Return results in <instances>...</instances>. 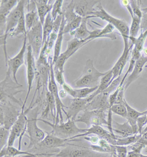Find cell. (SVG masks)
<instances>
[{
  "label": "cell",
  "mask_w": 147,
  "mask_h": 157,
  "mask_svg": "<svg viewBox=\"0 0 147 157\" xmlns=\"http://www.w3.org/2000/svg\"><path fill=\"white\" fill-rule=\"evenodd\" d=\"M125 104L127 111V115L126 119L130 124L134 130L135 134H138V129L137 125V121L138 118L144 114V112H140L133 109L131 106L126 100L125 101Z\"/></svg>",
  "instance_id": "484cf974"
},
{
  "label": "cell",
  "mask_w": 147,
  "mask_h": 157,
  "mask_svg": "<svg viewBox=\"0 0 147 157\" xmlns=\"http://www.w3.org/2000/svg\"><path fill=\"white\" fill-rule=\"evenodd\" d=\"M110 94L105 92L96 95L87 105L85 110H104L110 109L109 96Z\"/></svg>",
  "instance_id": "44dd1931"
},
{
  "label": "cell",
  "mask_w": 147,
  "mask_h": 157,
  "mask_svg": "<svg viewBox=\"0 0 147 157\" xmlns=\"http://www.w3.org/2000/svg\"><path fill=\"white\" fill-rule=\"evenodd\" d=\"M19 1L2 0L0 4V15L7 17L17 5Z\"/></svg>",
  "instance_id": "1f68e13d"
},
{
  "label": "cell",
  "mask_w": 147,
  "mask_h": 157,
  "mask_svg": "<svg viewBox=\"0 0 147 157\" xmlns=\"http://www.w3.org/2000/svg\"><path fill=\"white\" fill-rule=\"evenodd\" d=\"M112 126L113 132L114 134H116L115 135L117 136L126 137L135 134L133 128L127 121L123 124H120L113 120Z\"/></svg>",
  "instance_id": "cb8c5ba5"
},
{
  "label": "cell",
  "mask_w": 147,
  "mask_h": 157,
  "mask_svg": "<svg viewBox=\"0 0 147 157\" xmlns=\"http://www.w3.org/2000/svg\"><path fill=\"white\" fill-rule=\"evenodd\" d=\"M74 1L75 13L81 17H87L95 10L96 5L100 2L99 1L80 0Z\"/></svg>",
  "instance_id": "ffe728a7"
},
{
  "label": "cell",
  "mask_w": 147,
  "mask_h": 157,
  "mask_svg": "<svg viewBox=\"0 0 147 157\" xmlns=\"http://www.w3.org/2000/svg\"><path fill=\"white\" fill-rule=\"evenodd\" d=\"M89 102L88 97L85 98H73L69 105L66 109L65 115L67 119L75 121L80 112L85 111Z\"/></svg>",
  "instance_id": "d6986e66"
},
{
  "label": "cell",
  "mask_w": 147,
  "mask_h": 157,
  "mask_svg": "<svg viewBox=\"0 0 147 157\" xmlns=\"http://www.w3.org/2000/svg\"><path fill=\"white\" fill-rule=\"evenodd\" d=\"M139 143L142 144L145 147L147 146V132L142 133L141 137L139 139Z\"/></svg>",
  "instance_id": "f907efd6"
},
{
  "label": "cell",
  "mask_w": 147,
  "mask_h": 157,
  "mask_svg": "<svg viewBox=\"0 0 147 157\" xmlns=\"http://www.w3.org/2000/svg\"><path fill=\"white\" fill-rule=\"evenodd\" d=\"M88 19L87 17L82 18V22L79 27L70 34L74 36V38L79 40H84L88 43V39L90 35L91 31L88 29Z\"/></svg>",
  "instance_id": "4316f807"
},
{
  "label": "cell",
  "mask_w": 147,
  "mask_h": 157,
  "mask_svg": "<svg viewBox=\"0 0 147 157\" xmlns=\"http://www.w3.org/2000/svg\"><path fill=\"white\" fill-rule=\"evenodd\" d=\"M143 50L144 52L145 55L147 56V48H144Z\"/></svg>",
  "instance_id": "db71d44e"
},
{
  "label": "cell",
  "mask_w": 147,
  "mask_h": 157,
  "mask_svg": "<svg viewBox=\"0 0 147 157\" xmlns=\"http://www.w3.org/2000/svg\"><path fill=\"white\" fill-rule=\"evenodd\" d=\"M147 30V13H143L141 22L140 31L144 32Z\"/></svg>",
  "instance_id": "681fc988"
},
{
  "label": "cell",
  "mask_w": 147,
  "mask_h": 157,
  "mask_svg": "<svg viewBox=\"0 0 147 157\" xmlns=\"http://www.w3.org/2000/svg\"><path fill=\"white\" fill-rule=\"evenodd\" d=\"M52 2L47 0L34 1L36 7L38 16L42 25L44 24L47 15L51 11L54 3Z\"/></svg>",
  "instance_id": "d4e9b609"
},
{
  "label": "cell",
  "mask_w": 147,
  "mask_h": 157,
  "mask_svg": "<svg viewBox=\"0 0 147 157\" xmlns=\"http://www.w3.org/2000/svg\"><path fill=\"white\" fill-rule=\"evenodd\" d=\"M147 132V126L146 127H145V128L143 130L142 134V133H144V132Z\"/></svg>",
  "instance_id": "11a10c76"
},
{
  "label": "cell",
  "mask_w": 147,
  "mask_h": 157,
  "mask_svg": "<svg viewBox=\"0 0 147 157\" xmlns=\"http://www.w3.org/2000/svg\"><path fill=\"white\" fill-rule=\"evenodd\" d=\"M112 155L113 157H117V156L115 154H113Z\"/></svg>",
  "instance_id": "6f0895ef"
},
{
  "label": "cell",
  "mask_w": 147,
  "mask_h": 157,
  "mask_svg": "<svg viewBox=\"0 0 147 157\" xmlns=\"http://www.w3.org/2000/svg\"><path fill=\"white\" fill-rule=\"evenodd\" d=\"M21 113L17 120L10 129V134L7 146H13L15 141L17 138L19 139L18 149L21 150V142L22 138L26 132L27 128V111L24 109H21Z\"/></svg>",
  "instance_id": "4fadbf2b"
},
{
  "label": "cell",
  "mask_w": 147,
  "mask_h": 157,
  "mask_svg": "<svg viewBox=\"0 0 147 157\" xmlns=\"http://www.w3.org/2000/svg\"><path fill=\"white\" fill-rule=\"evenodd\" d=\"M14 157H35L33 156L30 155H22L17 156Z\"/></svg>",
  "instance_id": "f5cc1de1"
},
{
  "label": "cell",
  "mask_w": 147,
  "mask_h": 157,
  "mask_svg": "<svg viewBox=\"0 0 147 157\" xmlns=\"http://www.w3.org/2000/svg\"><path fill=\"white\" fill-rule=\"evenodd\" d=\"M131 7L133 10V14L139 18L141 19L143 16L142 11L140 8L141 1H130Z\"/></svg>",
  "instance_id": "7bdbcfd3"
},
{
  "label": "cell",
  "mask_w": 147,
  "mask_h": 157,
  "mask_svg": "<svg viewBox=\"0 0 147 157\" xmlns=\"http://www.w3.org/2000/svg\"><path fill=\"white\" fill-rule=\"evenodd\" d=\"M54 65L53 61L50 63V72L49 79H48V89L50 92L53 95L55 100L56 108H57V114L55 124L62 123L63 122L62 111L66 113L65 109L66 106L63 104L59 95V90L58 86L56 83L55 78L54 72Z\"/></svg>",
  "instance_id": "7c38bea8"
},
{
  "label": "cell",
  "mask_w": 147,
  "mask_h": 157,
  "mask_svg": "<svg viewBox=\"0 0 147 157\" xmlns=\"http://www.w3.org/2000/svg\"><path fill=\"white\" fill-rule=\"evenodd\" d=\"M26 34L24 35V41H23V45L22 48L19 51L18 54L16 56H14L13 58H8L7 63L6 64V66L8 68L7 70L9 71L12 75L13 78L14 79L15 81L17 83H19L17 78V73L19 69L25 63V52L27 48V36Z\"/></svg>",
  "instance_id": "2e32d148"
},
{
  "label": "cell",
  "mask_w": 147,
  "mask_h": 157,
  "mask_svg": "<svg viewBox=\"0 0 147 157\" xmlns=\"http://www.w3.org/2000/svg\"><path fill=\"white\" fill-rule=\"evenodd\" d=\"M128 146H115V154L117 157H127Z\"/></svg>",
  "instance_id": "ee69618b"
},
{
  "label": "cell",
  "mask_w": 147,
  "mask_h": 157,
  "mask_svg": "<svg viewBox=\"0 0 147 157\" xmlns=\"http://www.w3.org/2000/svg\"><path fill=\"white\" fill-rule=\"evenodd\" d=\"M63 2V0H57L55 1L51 13L54 21L55 20L58 16L63 14L62 6Z\"/></svg>",
  "instance_id": "60d3db41"
},
{
  "label": "cell",
  "mask_w": 147,
  "mask_h": 157,
  "mask_svg": "<svg viewBox=\"0 0 147 157\" xmlns=\"http://www.w3.org/2000/svg\"><path fill=\"white\" fill-rule=\"evenodd\" d=\"M107 71L100 72L94 66L93 61L88 59L85 62L82 74L72 82V87L76 89L98 87L102 77Z\"/></svg>",
  "instance_id": "277c9868"
},
{
  "label": "cell",
  "mask_w": 147,
  "mask_h": 157,
  "mask_svg": "<svg viewBox=\"0 0 147 157\" xmlns=\"http://www.w3.org/2000/svg\"><path fill=\"white\" fill-rule=\"evenodd\" d=\"M109 154L97 152L90 147L86 141L77 139L70 140L65 147L62 148L57 157H106Z\"/></svg>",
  "instance_id": "3957f363"
},
{
  "label": "cell",
  "mask_w": 147,
  "mask_h": 157,
  "mask_svg": "<svg viewBox=\"0 0 147 157\" xmlns=\"http://www.w3.org/2000/svg\"><path fill=\"white\" fill-rule=\"evenodd\" d=\"M108 111L104 110H85L78 117L75 122L84 123L87 128L92 126H107Z\"/></svg>",
  "instance_id": "30bf717a"
},
{
  "label": "cell",
  "mask_w": 147,
  "mask_h": 157,
  "mask_svg": "<svg viewBox=\"0 0 147 157\" xmlns=\"http://www.w3.org/2000/svg\"><path fill=\"white\" fill-rule=\"evenodd\" d=\"M65 25V21L64 15L63 13V18L62 20V23H61V27L60 28L58 37L56 39L55 46H54V50L53 54V63L55 64L56 60H57L60 55H61V47H62V42H63V36L64 34L63 31H64V26Z\"/></svg>",
  "instance_id": "f1b7e54d"
},
{
  "label": "cell",
  "mask_w": 147,
  "mask_h": 157,
  "mask_svg": "<svg viewBox=\"0 0 147 157\" xmlns=\"http://www.w3.org/2000/svg\"><path fill=\"white\" fill-rule=\"evenodd\" d=\"M83 138L84 140L92 145H97L100 138V137L94 135H90L87 136L83 137Z\"/></svg>",
  "instance_id": "c3c4849f"
},
{
  "label": "cell",
  "mask_w": 147,
  "mask_h": 157,
  "mask_svg": "<svg viewBox=\"0 0 147 157\" xmlns=\"http://www.w3.org/2000/svg\"><path fill=\"white\" fill-rule=\"evenodd\" d=\"M11 75L10 72L7 70L5 78L0 82V102L9 101L18 104L21 108L24 102L21 99H17L15 96L19 93L25 92V90H19L20 88L23 87V85L16 82L11 78Z\"/></svg>",
  "instance_id": "5b68a950"
},
{
  "label": "cell",
  "mask_w": 147,
  "mask_h": 157,
  "mask_svg": "<svg viewBox=\"0 0 147 157\" xmlns=\"http://www.w3.org/2000/svg\"><path fill=\"white\" fill-rule=\"evenodd\" d=\"M129 147L131 149V151L128 152L127 157H141V151L145 146L140 143L136 142L132 144Z\"/></svg>",
  "instance_id": "ab89813d"
},
{
  "label": "cell",
  "mask_w": 147,
  "mask_h": 157,
  "mask_svg": "<svg viewBox=\"0 0 147 157\" xmlns=\"http://www.w3.org/2000/svg\"><path fill=\"white\" fill-rule=\"evenodd\" d=\"M26 54V76H27V84H28V91L26 94L24 105L21 109H25L26 102L28 96L32 87V84L34 80L36 78V59L33 54L32 49L30 45L27 47Z\"/></svg>",
  "instance_id": "9a60e30c"
},
{
  "label": "cell",
  "mask_w": 147,
  "mask_h": 157,
  "mask_svg": "<svg viewBox=\"0 0 147 157\" xmlns=\"http://www.w3.org/2000/svg\"><path fill=\"white\" fill-rule=\"evenodd\" d=\"M54 72L56 81L60 85L63 86L66 82L63 76V72L57 69H54Z\"/></svg>",
  "instance_id": "bcb514c9"
},
{
  "label": "cell",
  "mask_w": 147,
  "mask_h": 157,
  "mask_svg": "<svg viewBox=\"0 0 147 157\" xmlns=\"http://www.w3.org/2000/svg\"><path fill=\"white\" fill-rule=\"evenodd\" d=\"M38 121L51 127L52 130L50 132L58 137L63 140H70L76 136L84 133L86 130V129L79 128L76 125L75 121L70 119H67V121L66 123L58 124H54L42 119L39 118Z\"/></svg>",
  "instance_id": "8992f818"
},
{
  "label": "cell",
  "mask_w": 147,
  "mask_h": 157,
  "mask_svg": "<svg viewBox=\"0 0 147 157\" xmlns=\"http://www.w3.org/2000/svg\"><path fill=\"white\" fill-rule=\"evenodd\" d=\"M68 94L64 90H61L59 91V95L61 99H64L66 98Z\"/></svg>",
  "instance_id": "816d5d0a"
},
{
  "label": "cell",
  "mask_w": 147,
  "mask_h": 157,
  "mask_svg": "<svg viewBox=\"0 0 147 157\" xmlns=\"http://www.w3.org/2000/svg\"><path fill=\"white\" fill-rule=\"evenodd\" d=\"M147 63V56L141 55L140 58L136 61L132 73L125 80L123 85L126 91L131 84L135 81L139 77L142 72L144 66Z\"/></svg>",
  "instance_id": "603a6c76"
},
{
  "label": "cell",
  "mask_w": 147,
  "mask_h": 157,
  "mask_svg": "<svg viewBox=\"0 0 147 157\" xmlns=\"http://www.w3.org/2000/svg\"><path fill=\"white\" fill-rule=\"evenodd\" d=\"M62 87L68 95H69L73 98H85L88 97L94 93L97 90L98 86L94 88L76 89L65 82Z\"/></svg>",
  "instance_id": "7402d4cb"
},
{
  "label": "cell",
  "mask_w": 147,
  "mask_h": 157,
  "mask_svg": "<svg viewBox=\"0 0 147 157\" xmlns=\"http://www.w3.org/2000/svg\"><path fill=\"white\" fill-rule=\"evenodd\" d=\"M144 113H145V114H146V115L147 117V110H146V111H144Z\"/></svg>",
  "instance_id": "680465c9"
},
{
  "label": "cell",
  "mask_w": 147,
  "mask_h": 157,
  "mask_svg": "<svg viewBox=\"0 0 147 157\" xmlns=\"http://www.w3.org/2000/svg\"><path fill=\"white\" fill-rule=\"evenodd\" d=\"M63 11L65 21L63 32L64 34L68 33L70 34L79 27L82 18L75 13L74 0L71 1L69 4L64 7Z\"/></svg>",
  "instance_id": "5bb4252c"
},
{
  "label": "cell",
  "mask_w": 147,
  "mask_h": 157,
  "mask_svg": "<svg viewBox=\"0 0 147 157\" xmlns=\"http://www.w3.org/2000/svg\"><path fill=\"white\" fill-rule=\"evenodd\" d=\"M123 38L124 42L123 52L114 66L111 69L113 75L112 82L114 79L121 76L122 74L124 68L129 60L130 54L133 48V46L132 44L131 45H129V37H123Z\"/></svg>",
  "instance_id": "e0dca14e"
},
{
  "label": "cell",
  "mask_w": 147,
  "mask_h": 157,
  "mask_svg": "<svg viewBox=\"0 0 147 157\" xmlns=\"http://www.w3.org/2000/svg\"><path fill=\"white\" fill-rule=\"evenodd\" d=\"M63 14L58 16L55 20L54 21L53 27L52 32L58 33L61 27L62 20H63Z\"/></svg>",
  "instance_id": "7dc6e473"
},
{
  "label": "cell",
  "mask_w": 147,
  "mask_h": 157,
  "mask_svg": "<svg viewBox=\"0 0 147 157\" xmlns=\"http://www.w3.org/2000/svg\"><path fill=\"white\" fill-rule=\"evenodd\" d=\"M21 111L9 101L0 102V126L10 129L17 120Z\"/></svg>",
  "instance_id": "9c48e42d"
},
{
  "label": "cell",
  "mask_w": 147,
  "mask_h": 157,
  "mask_svg": "<svg viewBox=\"0 0 147 157\" xmlns=\"http://www.w3.org/2000/svg\"><path fill=\"white\" fill-rule=\"evenodd\" d=\"M33 104L36 106H34L32 109L28 108L26 109L28 112L26 114L27 122L26 132L29 140L27 150L42 141L46 136V131L40 129L37 124L38 117L42 111V104L40 101L36 100Z\"/></svg>",
  "instance_id": "7a4b0ae2"
},
{
  "label": "cell",
  "mask_w": 147,
  "mask_h": 157,
  "mask_svg": "<svg viewBox=\"0 0 147 157\" xmlns=\"http://www.w3.org/2000/svg\"><path fill=\"white\" fill-rule=\"evenodd\" d=\"M141 135L136 134L126 137L117 136L116 146H129L137 142L140 138Z\"/></svg>",
  "instance_id": "e575fe53"
},
{
  "label": "cell",
  "mask_w": 147,
  "mask_h": 157,
  "mask_svg": "<svg viewBox=\"0 0 147 157\" xmlns=\"http://www.w3.org/2000/svg\"><path fill=\"white\" fill-rule=\"evenodd\" d=\"M28 45L32 49L33 54L36 61L39 58L41 50L43 45V25L40 19L26 34Z\"/></svg>",
  "instance_id": "8fae6325"
},
{
  "label": "cell",
  "mask_w": 147,
  "mask_h": 157,
  "mask_svg": "<svg viewBox=\"0 0 147 157\" xmlns=\"http://www.w3.org/2000/svg\"><path fill=\"white\" fill-rule=\"evenodd\" d=\"M27 33L26 23H25V13L24 12L21 16L19 20L18 23L14 30L9 34L8 36L11 37H16L20 34H24Z\"/></svg>",
  "instance_id": "d590c367"
},
{
  "label": "cell",
  "mask_w": 147,
  "mask_h": 157,
  "mask_svg": "<svg viewBox=\"0 0 147 157\" xmlns=\"http://www.w3.org/2000/svg\"><path fill=\"white\" fill-rule=\"evenodd\" d=\"M10 129L5 128L4 126H0V147L1 149L7 146L8 144Z\"/></svg>",
  "instance_id": "f35d334b"
},
{
  "label": "cell",
  "mask_w": 147,
  "mask_h": 157,
  "mask_svg": "<svg viewBox=\"0 0 147 157\" xmlns=\"http://www.w3.org/2000/svg\"><path fill=\"white\" fill-rule=\"evenodd\" d=\"M147 37V30L144 32L140 31V35L139 36L134 38L129 37V39L132 42L133 48L140 52L144 49V45L145 41Z\"/></svg>",
  "instance_id": "836d02e7"
},
{
  "label": "cell",
  "mask_w": 147,
  "mask_h": 157,
  "mask_svg": "<svg viewBox=\"0 0 147 157\" xmlns=\"http://www.w3.org/2000/svg\"><path fill=\"white\" fill-rule=\"evenodd\" d=\"M113 77V75L111 70L107 71V74L101 78L100 84L98 86L97 90L88 97L89 102L94 97H96V95L103 93L107 89L108 87L111 83Z\"/></svg>",
  "instance_id": "83f0119b"
},
{
  "label": "cell",
  "mask_w": 147,
  "mask_h": 157,
  "mask_svg": "<svg viewBox=\"0 0 147 157\" xmlns=\"http://www.w3.org/2000/svg\"><path fill=\"white\" fill-rule=\"evenodd\" d=\"M141 157H147V155H142V154H141Z\"/></svg>",
  "instance_id": "9f6ffc18"
},
{
  "label": "cell",
  "mask_w": 147,
  "mask_h": 157,
  "mask_svg": "<svg viewBox=\"0 0 147 157\" xmlns=\"http://www.w3.org/2000/svg\"><path fill=\"white\" fill-rule=\"evenodd\" d=\"M112 112L126 118L127 111L125 104H115L110 109Z\"/></svg>",
  "instance_id": "74e56055"
},
{
  "label": "cell",
  "mask_w": 147,
  "mask_h": 157,
  "mask_svg": "<svg viewBox=\"0 0 147 157\" xmlns=\"http://www.w3.org/2000/svg\"><path fill=\"white\" fill-rule=\"evenodd\" d=\"M68 59L65 52L61 54L54 64V69L59 70L64 72V65Z\"/></svg>",
  "instance_id": "b9f144b4"
},
{
  "label": "cell",
  "mask_w": 147,
  "mask_h": 157,
  "mask_svg": "<svg viewBox=\"0 0 147 157\" xmlns=\"http://www.w3.org/2000/svg\"><path fill=\"white\" fill-rule=\"evenodd\" d=\"M46 136L42 141L27 151L37 157H51L56 156L69 142L70 140L58 137L50 131H46Z\"/></svg>",
  "instance_id": "6da1fadb"
},
{
  "label": "cell",
  "mask_w": 147,
  "mask_h": 157,
  "mask_svg": "<svg viewBox=\"0 0 147 157\" xmlns=\"http://www.w3.org/2000/svg\"><path fill=\"white\" fill-rule=\"evenodd\" d=\"M132 18V22L130 29L129 37L136 38L137 37L139 31H141V19L134 15Z\"/></svg>",
  "instance_id": "8d00e7d4"
},
{
  "label": "cell",
  "mask_w": 147,
  "mask_h": 157,
  "mask_svg": "<svg viewBox=\"0 0 147 157\" xmlns=\"http://www.w3.org/2000/svg\"><path fill=\"white\" fill-rule=\"evenodd\" d=\"M57 108L55 100L53 95L47 90L45 93V101L41 111L40 119H47L53 121L55 124V122Z\"/></svg>",
  "instance_id": "ac0fdd59"
},
{
  "label": "cell",
  "mask_w": 147,
  "mask_h": 157,
  "mask_svg": "<svg viewBox=\"0 0 147 157\" xmlns=\"http://www.w3.org/2000/svg\"><path fill=\"white\" fill-rule=\"evenodd\" d=\"M26 1H19L17 5L13 9L12 11L6 17V28L5 34L3 37H1V45H3V50L5 53V61L8 60L6 43L8 35L14 30L18 23L22 14L24 12V8Z\"/></svg>",
  "instance_id": "52a82bcc"
},
{
  "label": "cell",
  "mask_w": 147,
  "mask_h": 157,
  "mask_svg": "<svg viewBox=\"0 0 147 157\" xmlns=\"http://www.w3.org/2000/svg\"><path fill=\"white\" fill-rule=\"evenodd\" d=\"M22 155H30L33 156L35 157H37L36 155L33 154L31 153L28 152L27 150L24 151L19 150L18 148H15L13 146H6L1 149L0 152V157L4 156H9L14 157Z\"/></svg>",
  "instance_id": "f546056e"
},
{
  "label": "cell",
  "mask_w": 147,
  "mask_h": 157,
  "mask_svg": "<svg viewBox=\"0 0 147 157\" xmlns=\"http://www.w3.org/2000/svg\"><path fill=\"white\" fill-rule=\"evenodd\" d=\"M53 23V19L50 12L46 17L43 25V44L47 41L50 35L52 32Z\"/></svg>",
  "instance_id": "d6a6232c"
},
{
  "label": "cell",
  "mask_w": 147,
  "mask_h": 157,
  "mask_svg": "<svg viewBox=\"0 0 147 157\" xmlns=\"http://www.w3.org/2000/svg\"><path fill=\"white\" fill-rule=\"evenodd\" d=\"M87 43L88 42L84 40H79L75 38L70 40L67 43V48L65 51L68 59Z\"/></svg>",
  "instance_id": "4dcf8cb0"
},
{
  "label": "cell",
  "mask_w": 147,
  "mask_h": 157,
  "mask_svg": "<svg viewBox=\"0 0 147 157\" xmlns=\"http://www.w3.org/2000/svg\"><path fill=\"white\" fill-rule=\"evenodd\" d=\"M137 123L138 129V134L142 135L143 127L147 123V117L146 115L145 114V113L143 115L138 118Z\"/></svg>",
  "instance_id": "f6af8a7d"
},
{
  "label": "cell",
  "mask_w": 147,
  "mask_h": 157,
  "mask_svg": "<svg viewBox=\"0 0 147 157\" xmlns=\"http://www.w3.org/2000/svg\"><path fill=\"white\" fill-rule=\"evenodd\" d=\"M98 17L107 22L113 25L115 28L121 34L123 37H129L130 28L126 22L123 20L117 18L112 16L106 11L100 2L96 5L95 10L92 12L89 16L87 17L88 19Z\"/></svg>",
  "instance_id": "ba28073f"
}]
</instances>
